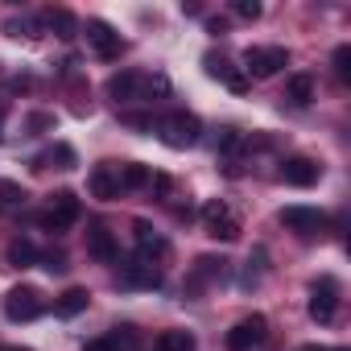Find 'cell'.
Returning <instances> with one entry per match:
<instances>
[{
	"mask_svg": "<svg viewBox=\"0 0 351 351\" xmlns=\"http://www.w3.org/2000/svg\"><path fill=\"white\" fill-rule=\"evenodd\" d=\"M169 83L161 75H141V71H120L108 79V95L116 104H132V99H149V95H165Z\"/></svg>",
	"mask_w": 351,
	"mask_h": 351,
	"instance_id": "cell-1",
	"label": "cell"
},
{
	"mask_svg": "<svg viewBox=\"0 0 351 351\" xmlns=\"http://www.w3.org/2000/svg\"><path fill=\"white\" fill-rule=\"evenodd\" d=\"M153 128H157V136H161L169 149H191V145H199V136H203V124H199V116H191V112H169V116H161Z\"/></svg>",
	"mask_w": 351,
	"mask_h": 351,
	"instance_id": "cell-2",
	"label": "cell"
},
{
	"mask_svg": "<svg viewBox=\"0 0 351 351\" xmlns=\"http://www.w3.org/2000/svg\"><path fill=\"white\" fill-rule=\"evenodd\" d=\"M79 215H83V207H79V195H71V191H58L54 199H50V211H42L38 215V228H46V232H66L71 223H79Z\"/></svg>",
	"mask_w": 351,
	"mask_h": 351,
	"instance_id": "cell-3",
	"label": "cell"
},
{
	"mask_svg": "<svg viewBox=\"0 0 351 351\" xmlns=\"http://www.w3.org/2000/svg\"><path fill=\"white\" fill-rule=\"evenodd\" d=\"M281 66H289V54H285L281 46H252V50L244 54V71H248L252 79H273Z\"/></svg>",
	"mask_w": 351,
	"mask_h": 351,
	"instance_id": "cell-4",
	"label": "cell"
},
{
	"mask_svg": "<svg viewBox=\"0 0 351 351\" xmlns=\"http://www.w3.org/2000/svg\"><path fill=\"white\" fill-rule=\"evenodd\" d=\"M203 219H207V236H211V240H223V244L240 240V219L228 211L223 199H211V203L203 207Z\"/></svg>",
	"mask_w": 351,
	"mask_h": 351,
	"instance_id": "cell-5",
	"label": "cell"
},
{
	"mask_svg": "<svg viewBox=\"0 0 351 351\" xmlns=\"http://www.w3.org/2000/svg\"><path fill=\"white\" fill-rule=\"evenodd\" d=\"M42 310H46V302H42V293H38L34 285H17V289H9V298H5L9 322H29V318H38Z\"/></svg>",
	"mask_w": 351,
	"mask_h": 351,
	"instance_id": "cell-6",
	"label": "cell"
},
{
	"mask_svg": "<svg viewBox=\"0 0 351 351\" xmlns=\"http://www.w3.org/2000/svg\"><path fill=\"white\" fill-rule=\"evenodd\" d=\"M339 310V281L335 277H318L310 289V318L314 322H330Z\"/></svg>",
	"mask_w": 351,
	"mask_h": 351,
	"instance_id": "cell-7",
	"label": "cell"
},
{
	"mask_svg": "<svg viewBox=\"0 0 351 351\" xmlns=\"http://www.w3.org/2000/svg\"><path fill=\"white\" fill-rule=\"evenodd\" d=\"M265 335H269V322H265V314L240 318V322L228 330V351H252L256 343H265Z\"/></svg>",
	"mask_w": 351,
	"mask_h": 351,
	"instance_id": "cell-8",
	"label": "cell"
},
{
	"mask_svg": "<svg viewBox=\"0 0 351 351\" xmlns=\"http://www.w3.org/2000/svg\"><path fill=\"white\" fill-rule=\"evenodd\" d=\"M87 46L99 54V58H120V50H124V42H120V34L108 25V21H87Z\"/></svg>",
	"mask_w": 351,
	"mask_h": 351,
	"instance_id": "cell-9",
	"label": "cell"
},
{
	"mask_svg": "<svg viewBox=\"0 0 351 351\" xmlns=\"http://www.w3.org/2000/svg\"><path fill=\"white\" fill-rule=\"evenodd\" d=\"M120 281L124 285H141V289H157L161 285V269H157V261H149V256H132L124 269H120Z\"/></svg>",
	"mask_w": 351,
	"mask_h": 351,
	"instance_id": "cell-10",
	"label": "cell"
},
{
	"mask_svg": "<svg viewBox=\"0 0 351 351\" xmlns=\"http://www.w3.org/2000/svg\"><path fill=\"white\" fill-rule=\"evenodd\" d=\"M87 191L95 195V199H104V203H112V199H120V169L112 165V161H104V165H95L91 169V178H87Z\"/></svg>",
	"mask_w": 351,
	"mask_h": 351,
	"instance_id": "cell-11",
	"label": "cell"
},
{
	"mask_svg": "<svg viewBox=\"0 0 351 351\" xmlns=\"http://www.w3.org/2000/svg\"><path fill=\"white\" fill-rule=\"evenodd\" d=\"M281 223H285L289 232H298V236H318V232L326 228V215L314 211V207H285V211H281Z\"/></svg>",
	"mask_w": 351,
	"mask_h": 351,
	"instance_id": "cell-12",
	"label": "cell"
},
{
	"mask_svg": "<svg viewBox=\"0 0 351 351\" xmlns=\"http://www.w3.org/2000/svg\"><path fill=\"white\" fill-rule=\"evenodd\" d=\"M318 173H322V165L310 161V157H285V161H281V178H285L289 186H314Z\"/></svg>",
	"mask_w": 351,
	"mask_h": 351,
	"instance_id": "cell-13",
	"label": "cell"
},
{
	"mask_svg": "<svg viewBox=\"0 0 351 351\" xmlns=\"http://www.w3.org/2000/svg\"><path fill=\"white\" fill-rule=\"evenodd\" d=\"M87 252H91L95 261H104V265H112V261L120 256V248H116V236H112L104 223H91V228H87Z\"/></svg>",
	"mask_w": 351,
	"mask_h": 351,
	"instance_id": "cell-14",
	"label": "cell"
},
{
	"mask_svg": "<svg viewBox=\"0 0 351 351\" xmlns=\"http://www.w3.org/2000/svg\"><path fill=\"white\" fill-rule=\"evenodd\" d=\"M132 232H136V248H141V256H149V261H165V256H169L165 236H157L145 219H136V223H132Z\"/></svg>",
	"mask_w": 351,
	"mask_h": 351,
	"instance_id": "cell-15",
	"label": "cell"
},
{
	"mask_svg": "<svg viewBox=\"0 0 351 351\" xmlns=\"http://www.w3.org/2000/svg\"><path fill=\"white\" fill-rule=\"evenodd\" d=\"M228 273V261H215V256H199L195 261V273H191V281H186V293H199L207 281H219Z\"/></svg>",
	"mask_w": 351,
	"mask_h": 351,
	"instance_id": "cell-16",
	"label": "cell"
},
{
	"mask_svg": "<svg viewBox=\"0 0 351 351\" xmlns=\"http://www.w3.org/2000/svg\"><path fill=\"white\" fill-rule=\"evenodd\" d=\"M87 302H91V293L75 285V289H66V293L54 302V314H58V318H75V314H83V310H87Z\"/></svg>",
	"mask_w": 351,
	"mask_h": 351,
	"instance_id": "cell-17",
	"label": "cell"
},
{
	"mask_svg": "<svg viewBox=\"0 0 351 351\" xmlns=\"http://www.w3.org/2000/svg\"><path fill=\"white\" fill-rule=\"evenodd\" d=\"M207 71H211L215 79H223L236 95H240V91H248V79H244L240 71H232V62H228V58H207Z\"/></svg>",
	"mask_w": 351,
	"mask_h": 351,
	"instance_id": "cell-18",
	"label": "cell"
},
{
	"mask_svg": "<svg viewBox=\"0 0 351 351\" xmlns=\"http://www.w3.org/2000/svg\"><path fill=\"white\" fill-rule=\"evenodd\" d=\"M104 339H108L112 351H141V335H136V326H128V322H124V326H112Z\"/></svg>",
	"mask_w": 351,
	"mask_h": 351,
	"instance_id": "cell-19",
	"label": "cell"
},
{
	"mask_svg": "<svg viewBox=\"0 0 351 351\" xmlns=\"http://www.w3.org/2000/svg\"><path fill=\"white\" fill-rule=\"evenodd\" d=\"M38 261H42V252H38L29 240H13V244H9V265H13V269H29V265H38Z\"/></svg>",
	"mask_w": 351,
	"mask_h": 351,
	"instance_id": "cell-20",
	"label": "cell"
},
{
	"mask_svg": "<svg viewBox=\"0 0 351 351\" xmlns=\"http://www.w3.org/2000/svg\"><path fill=\"white\" fill-rule=\"evenodd\" d=\"M153 351H195V335L191 330H161Z\"/></svg>",
	"mask_w": 351,
	"mask_h": 351,
	"instance_id": "cell-21",
	"label": "cell"
},
{
	"mask_svg": "<svg viewBox=\"0 0 351 351\" xmlns=\"http://www.w3.org/2000/svg\"><path fill=\"white\" fill-rule=\"evenodd\" d=\"M46 25H50V29H54V34H58L62 42H71V38L79 34V21H75V17H71L66 9H58V13H50V17H46Z\"/></svg>",
	"mask_w": 351,
	"mask_h": 351,
	"instance_id": "cell-22",
	"label": "cell"
},
{
	"mask_svg": "<svg viewBox=\"0 0 351 351\" xmlns=\"http://www.w3.org/2000/svg\"><path fill=\"white\" fill-rule=\"evenodd\" d=\"M149 182H153V173L145 165H124L120 169V186L124 191H136V186H149Z\"/></svg>",
	"mask_w": 351,
	"mask_h": 351,
	"instance_id": "cell-23",
	"label": "cell"
},
{
	"mask_svg": "<svg viewBox=\"0 0 351 351\" xmlns=\"http://www.w3.org/2000/svg\"><path fill=\"white\" fill-rule=\"evenodd\" d=\"M244 145H248V141H244V132L223 128V136H219V157H223V161H236V153H240Z\"/></svg>",
	"mask_w": 351,
	"mask_h": 351,
	"instance_id": "cell-24",
	"label": "cell"
},
{
	"mask_svg": "<svg viewBox=\"0 0 351 351\" xmlns=\"http://www.w3.org/2000/svg\"><path fill=\"white\" fill-rule=\"evenodd\" d=\"M289 99L293 104H310L314 99V79L310 75H293L289 79Z\"/></svg>",
	"mask_w": 351,
	"mask_h": 351,
	"instance_id": "cell-25",
	"label": "cell"
},
{
	"mask_svg": "<svg viewBox=\"0 0 351 351\" xmlns=\"http://www.w3.org/2000/svg\"><path fill=\"white\" fill-rule=\"evenodd\" d=\"M29 195H25V186H17V182H0V203H9V207H21Z\"/></svg>",
	"mask_w": 351,
	"mask_h": 351,
	"instance_id": "cell-26",
	"label": "cell"
},
{
	"mask_svg": "<svg viewBox=\"0 0 351 351\" xmlns=\"http://www.w3.org/2000/svg\"><path fill=\"white\" fill-rule=\"evenodd\" d=\"M46 161H58V169H71V165H75V149L58 145V149H54L50 157H42V161H38V169H46Z\"/></svg>",
	"mask_w": 351,
	"mask_h": 351,
	"instance_id": "cell-27",
	"label": "cell"
},
{
	"mask_svg": "<svg viewBox=\"0 0 351 351\" xmlns=\"http://www.w3.org/2000/svg\"><path fill=\"white\" fill-rule=\"evenodd\" d=\"M25 128H29V132H46V128H54V116H50V112H34V116L25 120Z\"/></svg>",
	"mask_w": 351,
	"mask_h": 351,
	"instance_id": "cell-28",
	"label": "cell"
},
{
	"mask_svg": "<svg viewBox=\"0 0 351 351\" xmlns=\"http://www.w3.org/2000/svg\"><path fill=\"white\" fill-rule=\"evenodd\" d=\"M335 71H339V79H347V75H351V50H347V46H339V50H335Z\"/></svg>",
	"mask_w": 351,
	"mask_h": 351,
	"instance_id": "cell-29",
	"label": "cell"
},
{
	"mask_svg": "<svg viewBox=\"0 0 351 351\" xmlns=\"http://www.w3.org/2000/svg\"><path fill=\"white\" fill-rule=\"evenodd\" d=\"M42 269H46V273H66V256H62V252H46V256H42Z\"/></svg>",
	"mask_w": 351,
	"mask_h": 351,
	"instance_id": "cell-30",
	"label": "cell"
},
{
	"mask_svg": "<svg viewBox=\"0 0 351 351\" xmlns=\"http://www.w3.org/2000/svg\"><path fill=\"white\" fill-rule=\"evenodd\" d=\"M236 13H240L244 21H256V17H261V5H256V0H236Z\"/></svg>",
	"mask_w": 351,
	"mask_h": 351,
	"instance_id": "cell-31",
	"label": "cell"
},
{
	"mask_svg": "<svg viewBox=\"0 0 351 351\" xmlns=\"http://www.w3.org/2000/svg\"><path fill=\"white\" fill-rule=\"evenodd\" d=\"M124 124H128V128H141V132H153V116H136V112H128Z\"/></svg>",
	"mask_w": 351,
	"mask_h": 351,
	"instance_id": "cell-32",
	"label": "cell"
},
{
	"mask_svg": "<svg viewBox=\"0 0 351 351\" xmlns=\"http://www.w3.org/2000/svg\"><path fill=\"white\" fill-rule=\"evenodd\" d=\"M223 29H228V21H223V17H211V21H207V34H223Z\"/></svg>",
	"mask_w": 351,
	"mask_h": 351,
	"instance_id": "cell-33",
	"label": "cell"
},
{
	"mask_svg": "<svg viewBox=\"0 0 351 351\" xmlns=\"http://www.w3.org/2000/svg\"><path fill=\"white\" fill-rule=\"evenodd\" d=\"M83 351H112V347H108V339H91V343H87Z\"/></svg>",
	"mask_w": 351,
	"mask_h": 351,
	"instance_id": "cell-34",
	"label": "cell"
},
{
	"mask_svg": "<svg viewBox=\"0 0 351 351\" xmlns=\"http://www.w3.org/2000/svg\"><path fill=\"white\" fill-rule=\"evenodd\" d=\"M302 351H343V347H302Z\"/></svg>",
	"mask_w": 351,
	"mask_h": 351,
	"instance_id": "cell-35",
	"label": "cell"
},
{
	"mask_svg": "<svg viewBox=\"0 0 351 351\" xmlns=\"http://www.w3.org/2000/svg\"><path fill=\"white\" fill-rule=\"evenodd\" d=\"M0 351H29V347H9V343H5V347H0Z\"/></svg>",
	"mask_w": 351,
	"mask_h": 351,
	"instance_id": "cell-36",
	"label": "cell"
}]
</instances>
